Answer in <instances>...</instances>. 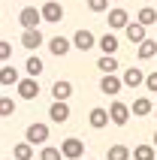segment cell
I'll list each match as a JSON object with an SVG mask.
<instances>
[{
  "label": "cell",
  "instance_id": "obj_18",
  "mask_svg": "<svg viewBox=\"0 0 157 160\" xmlns=\"http://www.w3.org/2000/svg\"><path fill=\"white\" fill-rule=\"evenodd\" d=\"M97 45L103 48V54H115L121 42H118V36H115V33H103L100 39H97Z\"/></svg>",
  "mask_w": 157,
  "mask_h": 160
},
{
  "label": "cell",
  "instance_id": "obj_9",
  "mask_svg": "<svg viewBox=\"0 0 157 160\" xmlns=\"http://www.w3.org/2000/svg\"><path fill=\"white\" fill-rule=\"evenodd\" d=\"M70 48H73V42L67 39V36H61V33L48 39V52H52L54 58H67V54H70Z\"/></svg>",
  "mask_w": 157,
  "mask_h": 160
},
{
  "label": "cell",
  "instance_id": "obj_34",
  "mask_svg": "<svg viewBox=\"0 0 157 160\" xmlns=\"http://www.w3.org/2000/svg\"><path fill=\"white\" fill-rule=\"evenodd\" d=\"M154 160H157V157H154Z\"/></svg>",
  "mask_w": 157,
  "mask_h": 160
},
{
  "label": "cell",
  "instance_id": "obj_24",
  "mask_svg": "<svg viewBox=\"0 0 157 160\" xmlns=\"http://www.w3.org/2000/svg\"><path fill=\"white\" fill-rule=\"evenodd\" d=\"M106 157L109 160H130V148H127V145H112V148L106 151Z\"/></svg>",
  "mask_w": 157,
  "mask_h": 160
},
{
  "label": "cell",
  "instance_id": "obj_11",
  "mask_svg": "<svg viewBox=\"0 0 157 160\" xmlns=\"http://www.w3.org/2000/svg\"><path fill=\"white\" fill-rule=\"evenodd\" d=\"M70 42L76 45L78 52H88V48H94V45H97V39H94V33H91V30H85V27H82V30H76V36H73Z\"/></svg>",
  "mask_w": 157,
  "mask_h": 160
},
{
  "label": "cell",
  "instance_id": "obj_32",
  "mask_svg": "<svg viewBox=\"0 0 157 160\" xmlns=\"http://www.w3.org/2000/svg\"><path fill=\"white\" fill-rule=\"evenodd\" d=\"M154 148H157V130H154Z\"/></svg>",
  "mask_w": 157,
  "mask_h": 160
},
{
  "label": "cell",
  "instance_id": "obj_4",
  "mask_svg": "<svg viewBox=\"0 0 157 160\" xmlns=\"http://www.w3.org/2000/svg\"><path fill=\"white\" fill-rule=\"evenodd\" d=\"M39 15H43V21H52V24H58V21H63V6L58 3V0H45L43 9H39Z\"/></svg>",
  "mask_w": 157,
  "mask_h": 160
},
{
  "label": "cell",
  "instance_id": "obj_20",
  "mask_svg": "<svg viewBox=\"0 0 157 160\" xmlns=\"http://www.w3.org/2000/svg\"><path fill=\"white\" fill-rule=\"evenodd\" d=\"M130 157L133 160H154L157 157V148H154V145H136V148L130 151Z\"/></svg>",
  "mask_w": 157,
  "mask_h": 160
},
{
  "label": "cell",
  "instance_id": "obj_21",
  "mask_svg": "<svg viewBox=\"0 0 157 160\" xmlns=\"http://www.w3.org/2000/svg\"><path fill=\"white\" fill-rule=\"evenodd\" d=\"M24 70H27V76H30V79H39V72L45 70V63L39 61L36 54H30V58H27V63H24Z\"/></svg>",
  "mask_w": 157,
  "mask_h": 160
},
{
  "label": "cell",
  "instance_id": "obj_23",
  "mask_svg": "<svg viewBox=\"0 0 157 160\" xmlns=\"http://www.w3.org/2000/svg\"><path fill=\"white\" fill-rule=\"evenodd\" d=\"M12 157L15 160H33V145L30 142H18L15 148H12Z\"/></svg>",
  "mask_w": 157,
  "mask_h": 160
},
{
  "label": "cell",
  "instance_id": "obj_27",
  "mask_svg": "<svg viewBox=\"0 0 157 160\" xmlns=\"http://www.w3.org/2000/svg\"><path fill=\"white\" fill-rule=\"evenodd\" d=\"M9 115H15V100L0 97V118H9Z\"/></svg>",
  "mask_w": 157,
  "mask_h": 160
},
{
  "label": "cell",
  "instance_id": "obj_2",
  "mask_svg": "<svg viewBox=\"0 0 157 160\" xmlns=\"http://www.w3.org/2000/svg\"><path fill=\"white\" fill-rule=\"evenodd\" d=\"M24 142H30V145H45L48 142V124H30L24 130Z\"/></svg>",
  "mask_w": 157,
  "mask_h": 160
},
{
  "label": "cell",
  "instance_id": "obj_1",
  "mask_svg": "<svg viewBox=\"0 0 157 160\" xmlns=\"http://www.w3.org/2000/svg\"><path fill=\"white\" fill-rule=\"evenodd\" d=\"M82 154H85V142H82V139L70 136V139H63V142H61V157H67V160H82Z\"/></svg>",
  "mask_w": 157,
  "mask_h": 160
},
{
  "label": "cell",
  "instance_id": "obj_16",
  "mask_svg": "<svg viewBox=\"0 0 157 160\" xmlns=\"http://www.w3.org/2000/svg\"><path fill=\"white\" fill-rule=\"evenodd\" d=\"M154 112V106H151V100L148 97H139V100H133V106H130V115H136V118H145V115H151Z\"/></svg>",
  "mask_w": 157,
  "mask_h": 160
},
{
  "label": "cell",
  "instance_id": "obj_25",
  "mask_svg": "<svg viewBox=\"0 0 157 160\" xmlns=\"http://www.w3.org/2000/svg\"><path fill=\"white\" fill-rule=\"evenodd\" d=\"M97 67H100V72H115L118 70V61H115V54H103L97 61Z\"/></svg>",
  "mask_w": 157,
  "mask_h": 160
},
{
  "label": "cell",
  "instance_id": "obj_19",
  "mask_svg": "<svg viewBox=\"0 0 157 160\" xmlns=\"http://www.w3.org/2000/svg\"><path fill=\"white\" fill-rule=\"evenodd\" d=\"M139 61H151V58H154L157 54V39H148V36H145V39H142L139 42Z\"/></svg>",
  "mask_w": 157,
  "mask_h": 160
},
{
  "label": "cell",
  "instance_id": "obj_7",
  "mask_svg": "<svg viewBox=\"0 0 157 160\" xmlns=\"http://www.w3.org/2000/svg\"><path fill=\"white\" fill-rule=\"evenodd\" d=\"M121 79L115 76V72H103V79H100V91H103L106 97H115V94H121Z\"/></svg>",
  "mask_w": 157,
  "mask_h": 160
},
{
  "label": "cell",
  "instance_id": "obj_13",
  "mask_svg": "<svg viewBox=\"0 0 157 160\" xmlns=\"http://www.w3.org/2000/svg\"><path fill=\"white\" fill-rule=\"evenodd\" d=\"M88 124L94 127V130H103V127L109 124V112H106L103 106H94V109H91V115H88Z\"/></svg>",
  "mask_w": 157,
  "mask_h": 160
},
{
  "label": "cell",
  "instance_id": "obj_12",
  "mask_svg": "<svg viewBox=\"0 0 157 160\" xmlns=\"http://www.w3.org/2000/svg\"><path fill=\"white\" fill-rule=\"evenodd\" d=\"M142 79H145V72H142L139 67H127L124 76H121V85H124V88H139Z\"/></svg>",
  "mask_w": 157,
  "mask_h": 160
},
{
  "label": "cell",
  "instance_id": "obj_5",
  "mask_svg": "<svg viewBox=\"0 0 157 160\" xmlns=\"http://www.w3.org/2000/svg\"><path fill=\"white\" fill-rule=\"evenodd\" d=\"M15 88H18V97L21 100H36L39 97V82L30 79V76H27V79H18Z\"/></svg>",
  "mask_w": 157,
  "mask_h": 160
},
{
  "label": "cell",
  "instance_id": "obj_31",
  "mask_svg": "<svg viewBox=\"0 0 157 160\" xmlns=\"http://www.w3.org/2000/svg\"><path fill=\"white\" fill-rule=\"evenodd\" d=\"M12 58V42H3L0 39V61H9Z\"/></svg>",
  "mask_w": 157,
  "mask_h": 160
},
{
  "label": "cell",
  "instance_id": "obj_17",
  "mask_svg": "<svg viewBox=\"0 0 157 160\" xmlns=\"http://www.w3.org/2000/svg\"><path fill=\"white\" fill-rule=\"evenodd\" d=\"M124 33H127V39H130V42H136V45H139L142 39H145V27H142L139 21H127Z\"/></svg>",
  "mask_w": 157,
  "mask_h": 160
},
{
  "label": "cell",
  "instance_id": "obj_28",
  "mask_svg": "<svg viewBox=\"0 0 157 160\" xmlns=\"http://www.w3.org/2000/svg\"><path fill=\"white\" fill-rule=\"evenodd\" d=\"M39 160H63V157H61V148H54V145H43Z\"/></svg>",
  "mask_w": 157,
  "mask_h": 160
},
{
  "label": "cell",
  "instance_id": "obj_3",
  "mask_svg": "<svg viewBox=\"0 0 157 160\" xmlns=\"http://www.w3.org/2000/svg\"><path fill=\"white\" fill-rule=\"evenodd\" d=\"M106 112H109V121H112V124H118V127H124L127 121H130V106H127V103H121V100H115Z\"/></svg>",
  "mask_w": 157,
  "mask_h": 160
},
{
  "label": "cell",
  "instance_id": "obj_26",
  "mask_svg": "<svg viewBox=\"0 0 157 160\" xmlns=\"http://www.w3.org/2000/svg\"><path fill=\"white\" fill-rule=\"evenodd\" d=\"M154 21H157V12H154L151 6H142V9H139V24H142V27H151Z\"/></svg>",
  "mask_w": 157,
  "mask_h": 160
},
{
  "label": "cell",
  "instance_id": "obj_15",
  "mask_svg": "<svg viewBox=\"0 0 157 160\" xmlns=\"http://www.w3.org/2000/svg\"><path fill=\"white\" fill-rule=\"evenodd\" d=\"M70 94H73V85H70L67 79H58V82L52 85V97H54V100H63V103H67Z\"/></svg>",
  "mask_w": 157,
  "mask_h": 160
},
{
  "label": "cell",
  "instance_id": "obj_8",
  "mask_svg": "<svg viewBox=\"0 0 157 160\" xmlns=\"http://www.w3.org/2000/svg\"><path fill=\"white\" fill-rule=\"evenodd\" d=\"M48 118H52L54 124H67L70 121V106L63 100H54L52 106H48Z\"/></svg>",
  "mask_w": 157,
  "mask_h": 160
},
{
  "label": "cell",
  "instance_id": "obj_6",
  "mask_svg": "<svg viewBox=\"0 0 157 160\" xmlns=\"http://www.w3.org/2000/svg\"><path fill=\"white\" fill-rule=\"evenodd\" d=\"M18 21H21L24 30H33V27H39L43 15H39V9H36V6H24L21 12H18Z\"/></svg>",
  "mask_w": 157,
  "mask_h": 160
},
{
  "label": "cell",
  "instance_id": "obj_10",
  "mask_svg": "<svg viewBox=\"0 0 157 160\" xmlns=\"http://www.w3.org/2000/svg\"><path fill=\"white\" fill-rule=\"evenodd\" d=\"M43 42H45V36H43V30H39V27H33V30H24V33H21V45H24L27 52H36Z\"/></svg>",
  "mask_w": 157,
  "mask_h": 160
},
{
  "label": "cell",
  "instance_id": "obj_22",
  "mask_svg": "<svg viewBox=\"0 0 157 160\" xmlns=\"http://www.w3.org/2000/svg\"><path fill=\"white\" fill-rule=\"evenodd\" d=\"M18 79H21V76H18V70H15V67H0V85L12 88Z\"/></svg>",
  "mask_w": 157,
  "mask_h": 160
},
{
  "label": "cell",
  "instance_id": "obj_14",
  "mask_svg": "<svg viewBox=\"0 0 157 160\" xmlns=\"http://www.w3.org/2000/svg\"><path fill=\"white\" fill-rule=\"evenodd\" d=\"M106 21H109V27H112V30H124V27H127V21H130V15H127V9H112Z\"/></svg>",
  "mask_w": 157,
  "mask_h": 160
},
{
  "label": "cell",
  "instance_id": "obj_30",
  "mask_svg": "<svg viewBox=\"0 0 157 160\" xmlns=\"http://www.w3.org/2000/svg\"><path fill=\"white\" fill-rule=\"evenodd\" d=\"M142 85H145L148 91H157V70H154V72H148V76L142 79Z\"/></svg>",
  "mask_w": 157,
  "mask_h": 160
},
{
  "label": "cell",
  "instance_id": "obj_33",
  "mask_svg": "<svg viewBox=\"0 0 157 160\" xmlns=\"http://www.w3.org/2000/svg\"><path fill=\"white\" fill-rule=\"evenodd\" d=\"M115 3H118V0H115Z\"/></svg>",
  "mask_w": 157,
  "mask_h": 160
},
{
  "label": "cell",
  "instance_id": "obj_29",
  "mask_svg": "<svg viewBox=\"0 0 157 160\" xmlns=\"http://www.w3.org/2000/svg\"><path fill=\"white\" fill-rule=\"evenodd\" d=\"M88 9L91 12H106L109 9V0H88Z\"/></svg>",
  "mask_w": 157,
  "mask_h": 160
}]
</instances>
